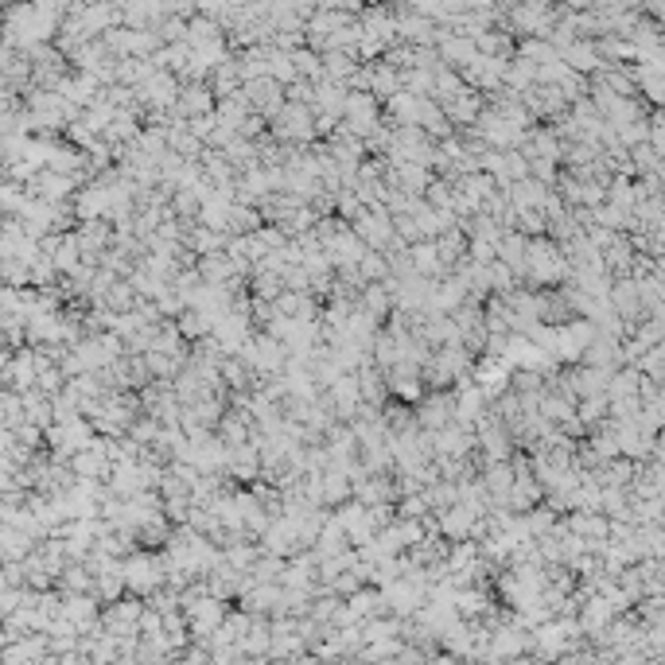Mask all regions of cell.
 <instances>
[{
	"mask_svg": "<svg viewBox=\"0 0 665 665\" xmlns=\"http://www.w3.org/2000/svg\"><path fill=\"white\" fill-rule=\"evenodd\" d=\"M568 280V257L560 242H553L549 234H537L525 242V257H522V284L529 288H553V284H564Z\"/></svg>",
	"mask_w": 665,
	"mask_h": 665,
	"instance_id": "6da1fadb",
	"label": "cell"
},
{
	"mask_svg": "<svg viewBox=\"0 0 665 665\" xmlns=\"http://www.w3.org/2000/svg\"><path fill=\"white\" fill-rule=\"evenodd\" d=\"M121 580L129 595H148L164 588V553L160 549H133L129 557H121Z\"/></svg>",
	"mask_w": 665,
	"mask_h": 665,
	"instance_id": "7a4b0ae2",
	"label": "cell"
},
{
	"mask_svg": "<svg viewBox=\"0 0 665 665\" xmlns=\"http://www.w3.org/2000/svg\"><path fill=\"white\" fill-rule=\"evenodd\" d=\"M179 611H183V619H187V634H191L195 642H207L210 634L218 630V623L226 619L230 603H226V599H214V595H199V599L183 603Z\"/></svg>",
	"mask_w": 665,
	"mask_h": 665,
	"instance_id": "3957f363",
	"label": "cell"
},
{
	"mask_svg": "<svg viewBox=\"0 0 665 665\" xmlns=\"http://www.w3.org/2000/svg\"><path fill=\"white\" fill-rule=\"evenodd\" d=\"M140 611H144V599L140 595H117L105 603V611L98 615V630L113 634V638H129V634H140Z\"/></svg>",
	"mask_w": 665,
	"mask_h": 665,
	"instance_id": "277c9868",
	"label": "cell"
},
{
	"mask_svg": "<svg viewBox=\"0 0 665 665\" xmlns=\"http://www.w3.org/2000/svg\"><path fill=\"white\" fill-rule=\"evenodd\" d=\"M382 121V102L370 90H347L343 98V125L354 137H366L374 125Z\"/></svg>",
	"mask_w": 665,
	"mask_h": 665,
	"instance_id": "5b68a950",
	"label": "cell"
},
{
	"mask_svg": "<svg viewBox=\"0 0 665 665\" xmlns=\"http://www.w3.org/2000/svg\"><path fill=\"white\" fill-rule=\"evenodd\" d=\"M413 417H417V428H424V432H436V428L452 424L455 420L452 389H424V397L413 405Z\"/></svg>",
	"mask_w": 665,
	"mask_h": 665,
	"instance_id": "8992f818",
	"label": "cell"
},
{
	"mask_svg": "<svg viewBox=\"0 0 665 665\" xmlns=\"http://www.w3.org/2000/svg\"><path fill=\"white\" fill-rule=\"evenodd\" d=\"M350 230L366 242V249H389V242L397 238V234H393V214L385 207H366L350 222Z\"/></svg>",
	"mask_w": 665,
	"mask_h": 665,
	"instance_id": "52a82bcc",
	"label": "cell"
},
{
	"mask_svg": "<svg viewBox=\"0 0 665 665\" xmlns=\"http://www.w3.org/2000/svg\"><path fill=\"white\" fill-rule=\"evenodd\" d=\"M471 382L483 389L487 401H494L498 393L510 389V366H506L498 354H475V362H471Z\"/></svg>",
	"mask_w": 665,
	"mask_h": 665,
	"instance_id": "ba28073f",
	"label": "cell"
},
{
	"mask_svg": "<svg viewBox=\"0 0 665 665\" xmlns=\"http://www.w3.org/2000/svg\"><path fill=\"white\" fill-rule=\"evenodd\" d=\"M222 475H226L230 483H242V487H249L253 479H261V455H257V444H253V440H245V444L226 448Z\"/></svg>",
	"mask_w": 665,
	"mask_h": 665,
	"instance_id": "9c48e42d",
	"label": "cell"
},
{
	"mask_svg": "<svg viewBox=\"0 0 665 665\" xmlns=\"http://www.w3.org/2000/svg\"><path fill=\"white\" fill-rule=\"evenodd\" d=\"M210 335L218 339V347L226 350V354H238V347L253 335V323H249V315L226 308V312H218L210 319Z\"/></svg>",
	"mask_w": 665,
	"mask_h": 665,
	"instance_id": "30bf717a",
	"label": "cell"
},
{
	"mask_svg": "<svg viewBox=\"0 0 665 665\" xmlns=\"http://www.w3.org/2000/svg\"><path fill=\"white\" fill-rule=\"evenodd\" d=\"M382 595H385V611L397 615V619L417 615V607L424 603V588H417V584L405 580V576H397V580L382 584Z\"/></svg>",
	"mask_w": 665,
	"mask_h": 665,
	"instance_id": "8fae6325",
	"label": "cell"
},
{
	"mask_svg": "<svg viewBox=\"0 0 665 665\" xmlns=\"http://www.w3.org/2000/svg\"><path fill=\"white\" fill-rule=\"evenodd\" d=\"M331 514H335V522L343 525V533H347V541L354 545V549H358V545H366V541H370V537L378 533V529L370 525V514H366V506H362V502H354V498L339 502V506H335Z\"/></svg>",
	"mask_w": 665,
	"mask_h": 665,
	"instance_id": "7c38bea8",
	"label": "cell"
},
{
	"mask_svg": "<svg viewBox=\"0 0 665 665\" xmlns=\"http://www.w3.org/2000/svg\"><path fill=\"white\" fill-rule=\"evenodd\" d=\"M323 397H327V405L335 409V420H354L358 405H362V393H358L354 374H339L335 382L323 389Z\"/></svg>",
	"mask_w": 665,
	"mask_h": 665,
	"instance_id": "4fadbf2b",
	"label": "cell"
},
{
	"mask_svg": "<svg viewBox=\"0 0 665 665\" xmlns=\"http://www.w3.org/2000/svg\"><path fill=\"white\" fill-rule=\"evenodd\" d=\"M35 374H39V350H16V354H8V362H4V370H0V378L8 382V389H16V393L32 389Z\"/></svg>",
	"mask_w": 665,
	"mask_h": 665,
	"instance_id": "5bb4252c",
	"label": "cell"
},
{
	"mask_svg": "<svg viewBox=\"0 0 665 665\" xmlns=\"http://www.w3.org/2000/svg\"><path fill=\"white\" fill-rule=\"evenodd\" d=\"M483 94L479 90H471V86H463L455 98H448V102H440V109H444V117L452 121V129H471L475 125V117L483 113Z\"/></svg>",
	"mask_w": 665,
	"mask_h": 665,
	"instance_id": "9a60e30c",
	"label": "cell"
},
{
	"mask_svg": "<svg viewBox=\"0 0 665 665\" xmlns=\"http://www.w3.org/2000/svg\"><path fill=\"white\" fill-rule=\"evenodd\" d=\"M238 603L249 615H273L280 603V584L277 580H249L238 592Z\"/></svg>",
	"mask_w": 665,
	"mask_h": 665,
	"instance_id": "2e32d148",
	"label": "cell"
},
{
	"mask_svg": "<svg viewBox=\"0 0 665 665\" xmlns=\"http://www.w3.org/2000/svg\"><path fill=\"white\" fill-rule=\"evenodd\" d=\"M323 249H327V257H331V269L335 265H358V257L366 253V242L350 230V222H343L327 242H323Z\"/></svg>",
	"mask_w": 665,
	"mask_h": 665,
	"instance_id": "e0dca14e",
	"label": "cell"
},
{
	"mask_svg": "<svg viewBox=\"0 0 665 665\" xmlns=\"http://www.w3.org/2000/svg\"><path fill=\"white\" fill-rule=\"evenodd\" d=\"M409 269L417 273V277H444L448 269H444V261H440V253H436V245H432V238H420V242L409 245Z\"/></svg>",
	"mask_w": 665,
	"mask_h": 665,
	"instance_id": "ac0fdd59",
	"label": "cell"
},
{
	"mask_svg": "<svg viewBox=\"0 0 665 665\" xmlns=\"http://www.w3.org/2000/svg\"><path fill=\"white\" fill-rule=\"evenodd\" d=\"M343 603H347L350 615H354L358 623H366V619H374V615H385V595L382 588H374V584H362V588L350 592Z\"/></svg>",
	"mask_w": 665,
	"mask_h": 665,
	"instance_id": "d6986e66",
	"label": "cell"
},
{
	"mask_svg": "<svg viewBox=\"0 0 665 665\" xmlns=\"http://www.w3.org/2000/svg\"><path fill=\"white\" fill-rule=\"evenodd\" d=\"M319 483H323V506H327V510H335L339 502L350 498V475L343 467H331V463H327V467L319 471Z\"/></svg>",
	"mask_w": 665,
	"mask_h": 665,
	"instance_id": "ffe728a7",
	"label": "cell"
},
{
	"mask_svg": "<svg viewBox=\"0 0 665 665\" xmlns=\"http://www.w3.org/2000/svg\"><path fill=\"white\" fill-rule=\"evenodd\" d=\"M137 292H133V284L125 277H117L113 284H109V292L102 296V304L98 308H105V312H113V315H125V312H133L137 308Z\"/></svg>",
	"mask_w": 665,
	"mask_h": 665,
	"instance_id": "44dd1931",
	"label": "cell"
},
{
	"mask_svg": "<svg viewBox=\"0 0 665 665\" xmlns=\"http://www.w3.org/2000/svg\"><path fill=\"white\" fill-rule=\"evenodd\" d=\"M210 319L214 315L203 312V308H183V312L175 315V331L187 339V343H195V339H203V335H210Z\"/></svg>",
	"mask_w": 665,
	"mask_h": 665,
	"instance_id": "7402d4cb",
	"label": "cell"
},
{
	"mask_svg": "<svg viewBox=\"0 0 665 665\" xmlns=\"http://www.w3.org/2000/svg\"><path fill=\"white\" fill-rule=\"evenodd\" d=\"M261 222H265V218H261V207L234 199V203H230V218H226V234H253Z\"/></svg>",
	"mask_w": 665,
	"mask_h": 665,
	"instance_id": "603a6c76",
	"label": "cell"
},
{
	"mask_svg": "<svg viewBox=\"0 0 665 665\" xmlns=\"http://www.w3.org/2000/svg\"><path fill=\"white\" fill-rule=\"evenodd\" d=\"M607 393H592V397H580L576 401V420L584 424V432H592V428H599L603 420H607Z\"/></svg>",
	"mask_w": 665,
	"mask_h": 665,
	"instance_id": "cb8c5ba5",
	"label": "cell"
},
{
	"mask_svg": "<svg viewBox=\"0 0 665 665\" xmlns=\"http://www.w3.org/2000/svg\"><path fill=\"white\" fill-rule=\"evenodd\" d=\"M642 378H650V382H662L665 378V347L658 343V347H646L634 362H630Z\"/></svg>",
	"mask_w": 665,
	"mask_h": 665,
	"instance_id": "d4e9b609",
	"label": "cell"
},
{
	"mask_svg": "<svg viewBox=\"0 0 665 665\" xmlns=\"http://www.w3.org/2000/svg\"><path fill=\"white\" fill-rule=\"evenodd\" d=\"M230 203H234V199H222V195H207V199H203V207H199V222H203V226H214V230H222V234H226Z\"/></svg>",
	"mask_w": 665,
	"mask_h": 665,
	"instance_id": "484cf974",
	"label": "cell"
},
{
	"mask_svg": "<svg viewBox=\"0 0 665 665\" xmlns=\"http://www.w3.org/2000/svg\"><path fill=\"white\" fill-rule=\"evenodd\" d=\"M358 277L362 280H385L389 277V257H385L382 249H366V253L358 257Z\"/></svg>",
	"mask_w": 665,
	"mask_h": 665,
	"instance_id": "4316f807",
	"label": "cell"
},
{
	"mask_svg": "<svg viewBox=\"0 0 665 665\" xmlns=\"http://www.w3.org/2000/svg\"><path fill=\"white\" fill-rule=\"evenodd\" d=\"M467 257L479 265H490L498 257V238H467Z\"/></svg>",
	"mask_w": 665,
	"mask_h": 665,
	"instance_id": "83f0119b",
	"label": "cell"
},
{
	"mask_svg": "<svg viewBox=\"0 0 665 665\" xmlns=\"http://www.w3.org/2000/svg\"><path fill=\"white\" fill-rule=\"evenodd\" d=\"M529 175H533V179H541L545 187H553V183H557V175H560V164L557 160H529Z\"/></svg>",
	"mask_w": 665,
	"mask_h": 665,
	"instance_id": "f1b7e54d",
	"label": "cell"
}]
</instances>
